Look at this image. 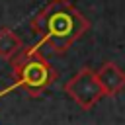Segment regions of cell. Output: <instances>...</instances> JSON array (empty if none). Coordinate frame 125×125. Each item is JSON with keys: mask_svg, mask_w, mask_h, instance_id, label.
<instances>
[{"mask_svg": "<svg viewBox=\"0 0 125 125\" xmlns=\"http://www.w3.org/2000/svg\"><path fill=\"white\" fill-rule=\"evenodd\" d=\"M29 25L41 37L37 49L47 45L53 53H64L82 37L90 21L68 0H51L29 20Z\"/></svg>", "mask_w": 125, "mask_h": 125, "instance_id": "cell-1", "label": "cell"}, {"mask_svg": "<svg viewBox=\"0 0 125 125\" xmlns=\"http://www.w3.org/2000/svg\"><path fill=\"white\" fill-rule=\"evenodd\" d=\"M12 70H14L16 86L27 90L33 96L43 92L57 80V72L45 61V57L39 53L37 47L23 49L20 55H16L12 62Z\"/></svg>", "mask_w": 125, "mask_h": 125, "instance_id": "cell-2", "label": "cell"}, {"mask_svg": "<svg viewBox=\"0 0 125 125\" xmlns=\"http://www.w3.org/2000/svg\"><path fill=\"white\" fill-rule=\"evenodd\" d=\"M64 92L72 98V102H76L84 111L92 109L102 98H104V90L96 80V72L88 66H84L82 70H78L66 84H64Z\"/></svg>", "mask_w": 125, "mask_h": 125, "instance_id": "cell-3", "label": "cell"}, {"mask_svg": "<svg viewBox=\"0 0 125 125\" xmlns=\"http://www.w3.org/2000/svg\"><path fill=\"white\" fill-rule=\"evenodd\" d=\"M96 80L104 90V96H115L125 88V72L111 61L104 62L96 70Z\"/></svg>", "mask_w": 125, "mask_h": 125, "instance_id": "cell-4", "label": "cell"}, {"mask_svg": "<svg viewBox=\"0 0 125 125\" xmlns=\"http://www.w3.org/2000/svg\"><path fill=\"white\" fill-rule=\"evenodd\" d=\"M23 51V41L20 35H16L10 27L0 29V57L2 59H14Z\"/></svg>", "mask_w": 125, "mask_h": 125, "instance_id": "cell-5", "label": "cell"}]
</instances>
